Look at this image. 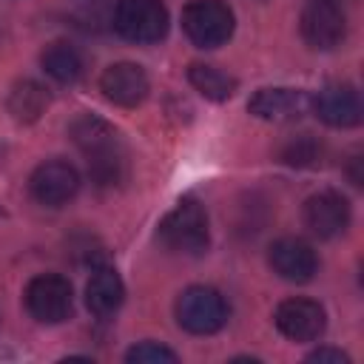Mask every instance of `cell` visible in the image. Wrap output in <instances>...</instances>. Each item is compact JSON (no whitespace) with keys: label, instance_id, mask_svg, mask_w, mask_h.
Listing matches in <instances>:
<instances>
[{"label":"cell","instance_id":"cell-1","mask_svg":"<svg viewBox=\"0 0 364 364\" xmlns=\"http://www.w3.org/2000/svg\"><path fill=\"white\" fill-rule=\"evenodd\" d=\"M68 136L85 156L88 173L100 188H114L125 179V145L111 122L94 114H80L68 125Z\"/></svg>","mask_w":364,"mask_h":364},{"label":"cell","instance_id":"cell-2","mask_svg":"<svg viewBox=\"0 0 364 364\" xmlns=\"http://www.w3.org/2000/svg\"><path fill=\"white\" fill-rule=\"evenodd\" d=\"M156 236L159 242L173 250V253H182V256H202L210 245V225H208V210L185 196L179 199L159 222L156 228Z\"/></svg>","mask_w":364,"mask_h":364},{"label":"cell","instance_id":"cell-3","mask_svg":"<svg viewBox=\"0 0 364 364\" xmlns=\"http://www.w3.org/2000/svg\"><path fill=\"white\" fill-rule=\"evenodd\" d=\"M228 301L210 284H191L176 296V324L191 336H213L228 324Z\"/></svg>","mask_w":364,"mask_h":364},{"label":"cell","instance_id":"cell-4","mask_svg":"<svg viewBox=\"0 0 364 364\" xmlns=\"http://www.w3.org/2000/svg\"><path fill=\"white\" fill-rule=\"evenodd\" d=\"M236 17L228 0H188L182 9V31L196 48H219L233 37Z\"/></svg>","mask_w":364,"mask_h":364},{"label":"cell","instance_id":"cell-5","mask_svg":"<svg viewBox=\"0 0 364 364\" xmlns=\"http://www.w3.org/2000/svg\"><path fill=\"white\" fill-rule=\"evenodd\" d=\"M168 26L171 17L162 0H117L114 6V28L128 43H159L165 40Z\"/></svg>","mask_w":364,"mask_h":364},{"label":"cell","instance_id":"cell-6","mask_svg":"<svg viewBox=\"0 0 364 364\" xmlns=\"http://www.w3.org/2000/svg\"><path fill=\"white\" fill-rule=\"evenodd\" d=\"M26 310L40 324H63L74 310L71 282L60 273H40L26 284Z\"/></svg>","mask_w":364,"mask_h":364},{"label":"cell","instance_id":"cell-7","mask_svg":"<svg viewBox=\"0 0 364 364\" xmlns=\"http://www.w3.org/2000/svg\"><path fill=\"white\" fill-rule=\"evenodd\" d=\"M299 31L313 51H333L347 37V14L338 0H307L299 17Z\"/></svg>","mask_w":364,"mask_h":364},{"label":"cell","instance_id":"cell-8","mask_svg":"<svg viewBox=\"0 0 364 364\" xmlns=\"http://www.w3.org/2000/svg\"><path fill=\"white\" fill-rule=\"evenodd\" d=\"M273 324L284 338H290L296 344H307V341H318L324 336L327 313L318 301L293 296V299L279 301V307L273 313Z\"/></svg>","mask_w":364,"mask_h":364},{"label":"cell","instance_id":"cell-9","mask_svg":"<svg viewBox=\"0 0 364 364\" xmlns=\"http://www.w3.org/2000/svg\"><path fill=\"white\" fill-rule=\"evenodd\" d=\"M80 191V171L65 159H46L28 176V193L46 208L68 205Z\"/></svg>","mask_w":364,"mask_h":364},{"label":"cell","instance_id":"cell-10","mask_svg":"<svg viewBox=\"0 0 364 364\" xmlns=\"http://www.w3.org/2000/svg\"><path fill=\"white\" fill-rule=\"evenodd\" d=\"M310 111L330 128H355L364 119L361 94L350 82H330L310 94Z\"/></svg>","mask_w":364,"mask_h":364},{"label":"cell","instance_id":"cell-11","mask_svg":"<svg viewBox=\"0 0 364 364\" xmlns=\"http://www.w3.org/2000/svg\"><path fill=\"white\" fill-rule=\"evenodd\" d=\"M267 264L270 270L290 282V284H307L318 273V256L310 242L299 236H282L267 247Z\"/></svg>","mask_w":364,"mask_h":364},{"label":"cell","instance_id":"cell-12","mask_svg":"<svg viewBox=\"0 0 364 364\" xmlns=\"http://www.w3.org/2000/svg\"><path fill=\"white\" fill-rule=\"evenodd\" d=\"M301 219L310 228V233H316L318 239H336L350 228L353 210H350V202H347L344 193L318 191V193L304 199Z\"/></svg>","mask_w":364,"mask_h":364},{"label":"cell","instance_id":"cell-13","mask_svg":"<svg viewBox=\"0 0 364 364\" xmlns=\"http://www.w3.org/2000/svg\"><path fill=\"white\" fill-rule=\"evenodd\" d=\"M100 91L108 102H114L119 108H136L148 100L151 80L142 65L122 60V63H111L100 74Z\"/></svg>","mask_w":364,"mask_h":364},{"label":"cell","instance_id":"cell-14","mask_svg":"<svg viewBox=\"0 0 364 364\" xmlns=\"http://www.w3.org/2000/svg\"><path fill=\"white\" fill-rule=\"evenodd\" d=\"M247 111L256 119H267V122H290L299 119L304 111H310V94L301 88H259L250 100H247Z\"/></svg>","mask_w":364,"mask_h":364},{"label":"cell","instance_id":"cell-15","mask_svg":"<svg viewBox=\"0 0 364 364\" xmlns=\"http://www.w3.org/2000/svg\"><path fill=\"white\" fill-rule=\"evenodd\" d=\"M125 301V284L108 264H97L85 282V307L97 318H111Z\"/></svg>","mask_w":364,"mask_h":364},{"label":"cell","instance_id":"cell-16","mask_svg":"<svg viewBox=\"0 0 364 364\" xmlns=\"http://www.w3.org/2000/svg\"><path fill=\"white\" fill-rule=\"evenodd\" d=\"M40 65H43V71H46L54 82H60V85H74V82L82 77V71H85L82 54H80L71 43H63V40H57V43H51V46L43 48Z\"/></svg>","mask_w":364,"mask_h":364},{"label":"cell","instance_id":"cell-17","mask_svg":"<svg viewBox=\"0 0 364 364\" xmlns=\"http://www.w3.org/2000/svg\"><path fill=\"white\" fill-rule=\"evenodd\" d=\"M6 108L17 122H37L48 108V91L37 80H20L11 85Z\"/></svg>","mask_w":364,"mask_h":364},{"label":"cell","instance_id":"cell-18","mask_svg":"<svg viewBox=\"0 0 364 364\" xmlns=\"http://www.w3.org/2000/svg\"><path fill=\"white\" fill-rule=\"evenodd\" d=\"M188 82L205 97V100H213V102H225L236 94L239 88V80L216 65H208V63H191L188 65Z\"/></svg>","mask_w":364,"mask_h":364},{"label":"cell","instance_id":"cell-19","mask_svg":"<svg viewBox=\"0 0 364 364\" xmlns=\"http://www.w3.org/2000/svg\"><path fill=\"white\" fill-rule=\"evenodd\" d=\"M321 156H324V145L313 134H299L287 139L282 148V162L293 168H313L321 162Z\"/></svg>","mask_w":364,"mask_h":364},{"label":"cell","instance_id":"cell-20","mask_svg":"<svg viewBox=\"0 0 364 364\" xmlns=\"http://www.w3.org/2000/svg\"><path fill=\"white\" fill-rule=\"evenodd\" d=\"M128 364H176L179 355L159 341H139L125 353Z\"/></svg>","mask_w":364,"mask_h":364},{"label":"cell","instance_id":"cell-21","mask_svg":"<svg viewBox=\"0 0 364 364\" xmlns=\"http://www.w3.org/2000/svg\"><path fill=\"white\" fill-rule=\"evenodd\" d=\"M307 361H318V364H324V361H330V364H350V355L344 350H338V347H318V350H313L307 355Z\"/></svg>","mask_w":364,"mask_h":364},{"label":"cell","instance_id":"cell-22","mask_svg":"<svg viewBox=\"0 0 364 364\" xmlns=\"http://www.w3.org/2000/svg\"><path fill=\"white\" fill-rule=\"evenodd\" d=\"M85 3H100V0H85Z\"/></svg>","mask_w":364,"mask_h":364},{"label":"cell","instance_id":"cell-23","mask_svg":"<svg viewBox=\"0 0 364 364\" xmlns=\"http://www.w3.org/2000/svg\"><path fill=\"white\" fill-rule=\"evenodd\" d=\"M338 3H341V0H338Z\"/></svg>","mask_w":364,"mask_h":364}]
</instances>
